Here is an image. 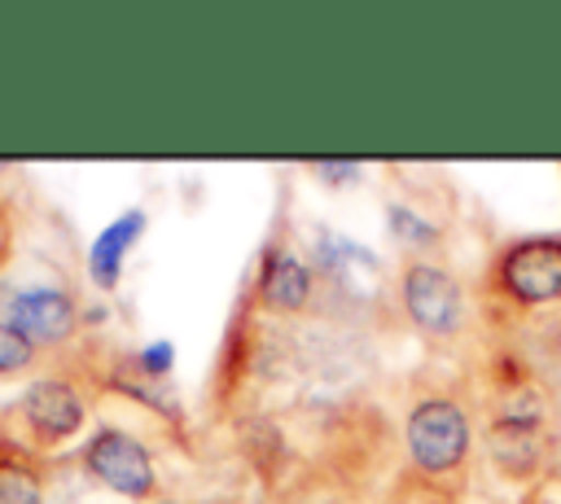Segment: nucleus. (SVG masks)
I'll return each mask as SVG.
<instances>
[{
	"instance_id": "obj_1",
	"label": "nucleus",
	"mask_w": 561,
	"mask_h": 504,
	"mask_svg": "<svg viewBox=\"0 0 561 504\" xmlns=\"http://www.w3.org/2000/svg\"><path fill=\"white\" fill-rule=\"evenodd\" d=\"M482 447L508 482H535L557 460V416L543 386L530 377L508 390H491Z\"/></svg>"
},
{
	"instance_id": "obj_2",
	"label": "nucleus",
	"mask_w": 561,
	"mask_h": 504,
	"mask_svg": "<svg viewBox=\"0 0 561 504\" xmlns=\"http://www.w3.org/2000/svg\"><path fill=\"white\" fill-rule=\"evenodd\" d=\"M473 447L469 408L451 390H421L403 412V451L408 473L434 486L460 482Z\"/></svg>"
},
{
	"instance_id": "obj_3",
	"label": "nucleus",
	"mask_w": 561,
	"mask_h": 504,
	"mask_svg": "<svg viewBox=\"0 0 561 504\" xmlns=\"http://www.w3.org/2000/svg\"><path fill=\"white\" fill-rule=\"evenodd\" d=\"M482 302L504 320L561 307V237H517L500 245L482 276Z\"/></svg>"
},
{
	"instance_id": "obj_4",
	"label": "nucleus",
	"mask_w": 561,
	"mask_h": 504,
	"mask_svg": "<svg viewBox=\"0 0 561 504\" xmlns=\"http://www.w3.org/2000/svg\"><path fill=\"white\" fill-rule=\"evenodd\" d=\"M399 311L408 316L412 333H421L430 346H451L469 329V294L456 267L438 254H416L399 263L394 276Z\"/></svg>"
},
{
	"instance_id": "obj_5",
	"label": "nucleus",
	"mask_w": 561,
	"mask_h": 504,
	"mask_svg": "<svg viewBox=\"0 0 561 504\" xmlns=\"http://www.w3.org/2000/svg\"><path fill=\"white\" fill-rule=\"evenodd\" d=\"M13 425L4 434H13L18 443H26L35 456H53L61 451L70 438L83 434L88 425V394H83V381L66 368H53L44 377H35L18 403L9 408Z\"/></svg>"
},
{
	"instance_id": "obj_6",
	"label": "nucleus",
	"mask_w": 561,
	"mask_h": 504,
	"mask_svg": "<svg viewBox=\"0 0 561 504\" xmlns=\"http://www.w3.org/2000/svg\"><path fill=\"white\" fill-rule=\"evenodd\" d=\"M320 267L316 259L289 237V228L280 224L263 250H259V263H254V280L245 289V302L259 311V316H307L320 298Z\"/></svg>"
},
{
	"instance_id": "obj_7",
	"label": "nucleus",
	"mask_w": 561,
	"mask_h": 504,
	"mask_svg": "<svg viewBox=\"0 0 561 504\" xmlns=\"http://www.w3.org/2000/svg\"><path fill=\"white\" fill-rule=\"evenodd\" d=\"M79 469L96 486H105V491H114V495H123L131 504L162 500V478H158L153 451L145 447L140 434H131V429H123L114 421H101L88 434V443L79 447Z\"/></svg>"
},
{
	"instance_id": "obj_8",
	"label": "nucleus",
	"mask_w": 561,
	"mask_h": 504,
	"mask_svg": "<svg viewBox=\"0 0 561 504\" xmlns=\"http://www.w3.org/2000/svg\"><path fill=\"white\" fill-rule=\"evenodd\" d=\"M0 320L18 324L39 351H61L88 324V307L66 280H26L0 294Z\"/></svg>"
},
{
	"instance_id": "obj_9",
	"label": "nucleus",
	"mask_w": 561,
	"mask_h": 504,
	"mask_svg": "<svg viewBox=\"0 0 561 504\" xmlns=\"http://www.w3.org/2000/svg\"><path fill=\"white\" fill-rule=\"evenodd\" d=\"M145 228H149V215H145L140 206H127L123 215H114V219L92 237V245H88V254H83V272H88V280H92L101 294L118 289L123 267H127V254L136 250V241L145 237Z\"/></svg>"
},
{
	"instance_id": "obj_10",
	"label": "nucleus",
	"mask_w": 561,
	"mask_h": 504,
	"mask_svg": "<svg viewBox=\"0 0 561 504\" xmlns=\"http://www.w3.org/2000/svg\"><path fill=\"white\" fill-rule=\"evenodd\" d=\"M48 500V469L26 443L0 429V504H44Z\"/></svg>"
},
{
	"instance_id": "obj_11",
	"label": "nucleus",
	"mask_w": 561,
	"mask_h": 504,
	"mask_svg": "<svg viewBox=\"0 0 561 504\" xmlns=\"http://www.w3.org/2000/svg\"><path fill=\"white\" fill-rule=\"evenodd\" d=\"M386 228L394 237V245H403V259L416 254H434L443 245V215L434 206H416L408 197H390L386 202Z\"/></svg>"
},
{
	"instance_id": "obj_12",
	"label": "nucleus",
	"mask_w": 561,
	"mask_h": 504,
	"mask_svg": "<svg viewBox=\"0 0 561 504\" xmlns=\"http://www.w3.org/2000/svg\"><path fill=\"white\" fill-rule=\"evenodd\" d=\"M44 359V351L9 320H0V381H13V377H26L35 373Z\"/></svg>"
},
{
	"instance_id": "obj_13",
	"label": "nucleus",
	"mask_w": 561,
	"mask_h": 504,
	"mask_svg": "<svg viewBox=\"0 0 561 504\" xmlns=\"http://www.w3.org/2000/svg\"><path fill=\"white\" fill-rule=\"evenodd\" d=\"M127 364H131V373H136V377H145V381H153V386H158V381H167V377H171L175 346H171V342H149V346H140Z\"/></svg>"
},
{
	"instance_id": "obj_14",
	"label": "nucleus",
	"mask_w": 561,
	"mask_h": 504,
	"mask_svg": "<svg viewBox=\"0 0 561 504\" xmlns=\"http://www.w3.org/2000/svg\"><path fill=\"white\" fill-rule=\"evenodd\" d=\"M13 237H18V215H13L9 197L0 193V272H4L9 259H13Z\"/></svg>"
},
{
	"instance_id": "obj_15",
	"label": "nucleus",
	"mask_w": 561,
	"mask_h": 504,
	"mask_svg": "<svg viewBox=\"0 0 561 504\" xmlns=\"http://www.w3.org/2000/svg\"><path fill=\"white\" fill-rule=\"evenodd\" d=\"M316 175H324L329 184H351L364 175V162H311Z\"/></svg>"
},
{
	"instance_id": "obj_16",
	"label": "nucleus",
	"mask_w": 561,
	"mask_h": 504,
	"mask_svg": "<svg viewBox=\"0 0 561 504\" xmlns=\"http://www.w3.org/2000/svg\"><path fill=\"white\" fill-rule=\"evenodd\" d=\"M316 504H342V500H337V495H324V500H316Z\"/></svg>"
},
{
	"instance_id": "obj_17",
	"label": "nucleus",
	"mask_w": 561,
	"mask_h": 504,
	"mask_svg": "<svg viewBox=\"0 0 561 504\" xmlns=\"http://www.w3.org/2000/svg\"><path fill=\"white\" fill-rule=\"evenodd\" d=\"M153 504H184V500H167V495H162V500H153Z\"/></svg>"
},
{
	"instance_id": "obj_18",
	"label": "nucleus",
	"mask_w": 561,
	"mask_h": 504,
	"mask_svg": "<svg viewBox=\"0 0 561 504\" xmlns=\"http://www.w3.org/2000/svg\"><path fill=\"white\" fill-rule=\"evenodd\" d=\"M530 504H543V500H530Z\"/></svg>"
}]
</instances>
